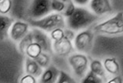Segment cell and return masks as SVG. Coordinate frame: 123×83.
I'll use <instances>...</instances> for the list:
<instances>
[{
	"mask_svg": "<svg viewBox=\"0 0 123 83\" xmlns=\"http://www.w3.org/2000/svg\"><path fill=\"white\" fill-rule=\"evenodd\" d=\"M10 38L0 41V81L5 83L19 82L25 74L26 56Z\"/></svg>",
	"mask_w": 123,
	"mask_h": 83,
	"instance_id": "6da1fadb",
	"label": "cell"
},
{
	"mask_svg": "<svg viewBox=\"0 0 123 83\" xmlns=\"http://www.w3.org/2000/svg\"><path fill=\"white\" fill-rule=\"evenodd\" d=\"M99 18L91 10L76 6L71 15L65 18L66 27L74 32L84 30L98 21Z\"/></svg>",
	"mask_w": 123,
	"mask_h": 83,
	"instance_id": "7a4b0ae2",
	"label": "cell"
},
{
	"mask_svg": "<svg viewBox=\"0 0 123 83\" xmlns=\"http://www.w3.org/2000/svg\"><path fill=\"white\" fill-rule=\"evenodd\" d=\"M28 22L31 27L50 33L55 29L66 28L65 17L57 12H52L39 19L30 20Z\"/></svg>",
	"mask_w": 123,
	"mask_h": 83,
	"instance_id": "3957f363",
	"label": "cell"
},
{
	"mask_svg": "<svg viewBox=\"0 0 123 83\" xmlns=\"http://www.w3.org/2000/svg\"><path fill=\"white\" fill-rule=\"evenodd\" d=\"M95 33L101 35H114L123 33V12L117 13L110 18L95 25Z\"/></svg>",
	"mask_w": 123,
	"mask_h": 83,
	"instance_id": "277c9868",
	"label": "cell"
},
{
	"mask_svg": "<svg viewBox=\"0 0 123 83\" xmlns=\"http://www.w3.org/2000/svg\"><path fill=\"white\" fill-rule=\"evenodd\" d=\"M68 60L76 79L81 81L89 69L90 61L88 57L83 53H73L68 57Z\"/></svg>",
	"mask_w": 123,
	"mask_h": 83,
	"instance_id": "5b68a950",
	"label": "cell"
},
{
	"mask_svg": "<svg viewBox=\"0 0 123 83\" xmlns=\"http://www.w3.org/2000/svg\"><path fill=\"white\" fill-rule=\"evenodd\" d=\"M95 32L93 29H86L76 35L73 40L74 50L77 52L87 54L90 53L94 46Z\"/></svg>",
	"mask_w": 123,
	"mask_h": 83,
	"instance_id": "8992f818",
	"label": "cell"
},
{
	"mask_svg": "<svg viewBox=\"0 0 123 83\" xmlns=\"http://www.w3.org/2000/svg\"><path fill=\"white\" fill-rule=\"evenodd\" d=\"M32 0H11V7L7 15L15 20L28 22Z\"/></svg>",
	"mask_w": 123,
	"mask_h": 83,
	"instance_id": "52a82bcc",
	"label": "cell"
},
{
	"mask_svg": "<svg viewBox=\"0 0 123 83\" xmlns=\"http://www.w3.org/2000/svg\"><path fill=\"white\" fill-rule=\"evenodd\" d=\"M51 2L52 0H32L29 14V20L39 19L53 12Z\"/></svg>",
	"mask_w": 123,
	"mask_h": 83,
	"instance_id": "ba28073f",
	"label": "cell"
},
{
	"mask_svg": "<svg viewBox=\"0 0 123 83\" xmlns=\"http://www.w3.org/2000/svg\"><path fill=\"white\" fill-rule=\"evenodd\" d=\"M33 42L40 45L43 52L52 55L53 53V40L45 32L37 28L32 27L30 30Z\"/></svg>",
	"mask_w": 123,
	"mask_h": 83,
	"instance_id": "9c48e42d",
	"label": "cell"
},
{
	"mask_svg": "<svg viewBox=\"0 0 123 83\" xmlns=\"http://www.w3.org/2000/svg\"><path fill=\"white\" fill-rule=\"evenodd\" d=\"M52 49L54 53L64 57H68L75 50L73 40L65 35L60 40L53 41Z\"/></svg>",
	"mask_w": 123,
	"mask_h": 83,
	"instance_id": "30bf717a",
	"label": "cell"
},
{
	"mask_svg": "<svg viewBox=\"0 0 123 83\" xmlns=\"http://www.w3.org/2000/svg\"><path fill=\"white\" fill-rule=\"evenodd\" d=\"M29 24L22 20L15 21L11 27L9 33V38L15 42L19 43L29 31Z\"/></svg>",
	"mask_w": 123,
	"mask_h": 83,
	"instance_id": "8fae6325",
	"label": "cell"
},
{
	"mask_svg": "<svg viewBox=\"0 0 123 83\" xmlns=\"http://www.w3.org/2000/svg\"><path fill=\"white\" fill-rule=\"evenodd\" d=\"M91 11L96 15H103L112 11L110 0H91L89 2Z\"/></svg>",
	"mask_w": 123,
	"mask_h": 83,
	"instance_id": "7c38bea8",
	"label": "cell"
},
{
	"mask_svg": "<svg viewBox=\"0 0 123 83\" xmlns=\"http://www.w3.org/2000/svg\"><path fill=\"white\" fill-rule=\"evenodd\" d=\"M60 70L51 64L44 69L42 74L39 78V82L41 83H57Z\"/></svg>",
	"mask_w": 123,
	"mask_h": 83,
	"instance_id": "4fadbf2b",
	"label": "cell"
},
{
	"mask_svg": "<svg viewBox=\"0 0 123 83\" xmlns=\"http://www.w3.org/2000/svg\"><path fill=\"white\" fill-rule=\"evenodd\" d=\"M15 20L7 14L0 15V41L9 38L11 27Z\"/></svg>",
	"mask_w": 123,
	"mask_h": 83,
	"instance_id": "5bb4252c",
	"label": "cell"
},
{
	"mask_svg": "<svg viewBox=\"0 0 123 83\" xmlns=\"http://www.w3.org/2000/svg\"><path fill=\"white\" fill-rule=\"evenodd\" d=\"M25 74L31 75L35 78H39L44 69L32 58L26 56L25 61Z\"/></svg>",
	"mask_w": 123,
	"mask_h": 83,
	"instance_id": "9a60e30c",
	"label": "cell"
},
{
	"mask_svg": "<svg viewBox=\"0 0 123 83\" xmlns=\"http://www.w3.org/2000/svg\"><path fill=\"white\" fill-rule=\"evenodd\" d=\"M89 70L101 77L104 81L107 80L106 74L107 72L104 67L103 62L99 60L93 59L90 61Z\"/></svg>",
	"mask_w": 123,
	"mask_h": 83,
	"instance_id": "2e32d148",
	"label": "cell"
},
{
	"mask_svg": "<svg viewBox=\"0 0 123 83\" xmlns=\"http://www.w3.org/2000/svg\"><path fill=\"white\" fill-rule=\"evenodd\" d=\"M103 63L105 70L109 74L115 75L119 72L120 66L115 57H107L104 60Z\"/></svg>",
	"mask_w": 123,
	"mask_h": 83,
	"instance_id": "e0dca14e",
	"label": "cell"
},
{
	"mask_svg": "<svg viewBox=\"0 0 123 83\" xmlns=\"http://www.w3.org/2000/svg\"><path fill=\"white\" fill-rule=\"evenodd\" d=\"M34 59L44 70L52 64L51 55L44 52H42Z\"/></svg>",
	"mask_w": 123,
	"mask_h": 83,
	"instance_id": "ac0fdd59",
	"label": "cell"
},
{
	"mask_svg": "<svg viewBox=\"0 0 123 83\" xmlns=\"http://www.w3.org/2000/svg\"><path fill=\"white\" fill-rule=\"evenodd\" d=\"M42 52L40 45L33 41L32 43L28 46L26 50L25 55L34 59L39 56Z\"/></svg>",
	"mask_w": 123,
	"mask_h": 83,
	"instance_id": "d6986e66",
	"label": "cell"
},
{
	"mask_svg": "<svg viewBox=\"0 0 123 83\" xmlns=\"http://www.w3.org/2000/svg\"><path fill=\"white\" fill-rule=\"evenodd\" d=\"M104 81L101 77L89 70L81 80V82L83 83H102L104 82Z\"/></svg>",
	"mask_w": 123,
	"mask_h": 83,
	"instance_id": "ffe728a7",
	"label": "cell"
},
{
	"mask_svg": "<svg viewBox=\"0 0 123 83\" xmlns=\"http://www.w3.org/2000/svg\"><path fill=\"white\" fill-rule=\"evenodd\" d=\"M76 80L70 73L64 70H60L57 83H76L77 82Z\"/></svg>",
	"mask_w": 123,
	"mask_h": 83,
	"instance_id": "44dd1931",
	"label": "cell"
},
{
	"mask_svg": "<svg viewBox=\"0 0 123 83\" xmlns=\"http://www.w3.org/2000/svg\"><path fill=\"white\" fill-rule=\"evenodd\" d=\"M67 4L61 0H52L51 7L53 12L63 13L67 6Z\"/></svg>",
	"mask_w": 123,
	"mask_h": 83,
	"instance_id": "7402d4cb",
	"label": "cell"
},
{
	"mask_svg": "<svg viewBox=\"0 0 123 83\" xmlns=\"http://www.w3.org/2000/svg\"><path fill=\"white\" fill-rule=\"evenodd\" d=\"M11 7V0H0V13L7 14Z\"/></svg>",
	"mask_w": 123,
	"mask_h": 83,
	"instance_id": "603a6c76",
	"label": "cell"
},
{
	"mask_svg": "<svg viewBox=\"0 0 123 83\" xmlns=\"http://www.w3.org/2000/svg\"><path fill=\"white\" fill-rule=\"evenodd\" d=\"M50 37L53 41L60 40L65 36L64 29H58L53 31L50 33Z\"/></svg>",
	"mask_w": 123,
	"mask_h": 83,
	"instance_id": "cb8c5ba5",
	"label": "cell"
},
{
	"mask_svg": "<svg viewBox=\"0 0 123 83\" xmlns=\"http://www.w3.org/2000/svg\"><path fill=\"white\" fill-rule=\"evenodd\" d=\"M36 82V78L33 76L28 74H25L22 77L19 82V83H35Z\"/></svg>",
	"mask_w": 123,
	"mask_h": 83,
	"instance_id": "d4e9b609",
	"label": "cell"
},
{
	"mask_svg": "<svg viewBox=\"0 0 123 83\" xmlns=\"http://www.w3.org/2000/svg\"><path fill=\"white\" fill-rule=\"evenodd\" d=\"M91 0H72L74 5L78 6L83 7L89 3Z\"/></svg>",
	"mask_w": 123,
	"mask_h": 83,
	"instance_id": "484cf974",
	"label": "cell"
},
{
	"mask_svg": "<svg viewBox=\"0 0 123 83\" xmlns=\"http://www.w3.org/2000/svg\"><path fill=\"white\" fill-rule=\"evenodd\" d=\"M108 83H121L122 82V79L120 76H116L112 78L107 82Z\"/></svg>",
	"mask_w": 123,
	"mask_h": 83,
	"instance_id": "4316f807",
	"label": "cell"
},
{
	"mask_svg": "<svg viewBox=\"0 0 123 83\" xmlns=\"http://www.w3.org/2000/svg\"><path fill=\"white\" fill-rule=\"evenodd\" d=\"M61 0L67 4L72 2V0Z\"/></svg>",
	"mask_w": 123,
	"mask_h": 83,
	"instance_id": "83f0119b",
	"label": "cell"
}]
</instances>
